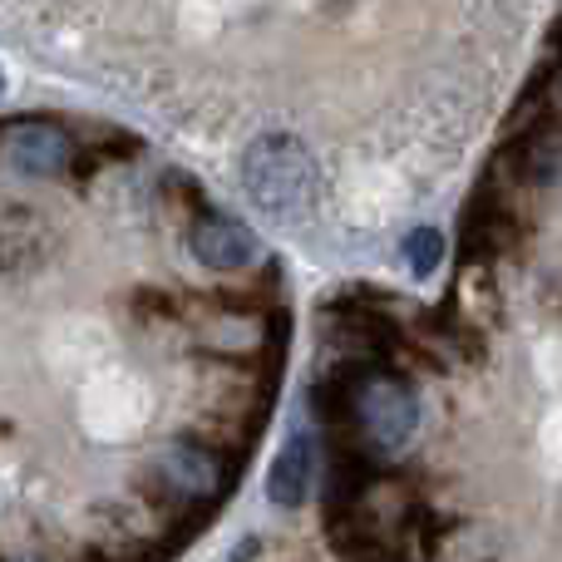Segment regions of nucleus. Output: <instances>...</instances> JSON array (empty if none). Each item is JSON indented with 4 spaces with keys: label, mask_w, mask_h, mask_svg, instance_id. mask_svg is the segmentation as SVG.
I'll return each instance as SVG.
<instances>
[{
    "label": "nucleus",
    "mask_w": 562,
    "mask_h": 562,
    "mask_svg": "<svg viewBox=\"0 0 562 562\" xmlns=\"http://www.w3.org/2000/svg\"><path fill=\"white\" fill-rule=\"evenodd\" d=\"M415 390L400 375L375 366H360L340 380L336 390V425L346 429V439H356V449H375V454H390V449L409 445L415 435Z\"/></svg>",
    "instance_id": "obj_1"
},
{
    "label": "nucleus",
    "mask_w": 562,
    "mask_h": 562,
    "mask_svg": "<svg viewBox=\"0 0 562 562\" xmlns=\"http://www.w3.org/2000/svg\"><path fill=\"white\" fill-rule=\"evenodd\" d=\"M243 173H247V193L272 217L301 213L311 188H316V168H311L306 148L291 144V138H262V144L247 154Z\"/></svg>",
    "instance_id": "obj_2"
},
{
    "label": "nucleus",
    "mask_w": 562,
    "mask_h": 562,
    "mask_svg": "<svg viewBox=\"0 0 562 562\" xmlns=\"http://www.w3.org/2000/svg\"><path fill=\"white\" fill-rule=\"evenodd\" d=\"M158 488H164V504H203L217 494V454L193 439H178L164 459H158Z\"/></svg>",
    "instance_id": "obj_3"
},
{
    "label": "nucleus",
    "mask_w": 562,
    "mask_h": 562,
    "mask_svg": "<svg viewBox=\"0 0 562 562\" xmlns=\"http://www.w3.org/2000/svg\"><path fill=\"white\" fill-rule=\"evenodd\" d=\"M10 164L20 168V173H59V168L69 164V138L65 128L55 124H40V119H30V124H20L15 134H10Z\"/></svg>",
    "instance_id": "obj_4"
},
{
    "label": "nucleus",
    "mask_w": 562,
    "mask_h": 562,
    "mask_svg": "<svg viewBox=\"0 0 562 562\" xmlns=\"http://www.w3.org/2000/svg\"><path fill=\"white\" fill-rule=\"evenodd\" d=\"M193 252L203 267H247L252 262V237L233 217H203L193 227Z\"/></svg>",
    "instance_id": "obj_5"
},
{
    "label": "nucleus",
    "mask_w": 562,
    "mask_h": 562,
    "mask_svg": "<svg viewBox=\"0 0 562 562\" xmlns=\"http://www.w3.org/2000/svg\"><path fill=\"white\" fill-rule=\"evenodd\" d=\"M306 484H311V445L301 435H291L272 464L267 494H272V504H281V508H296L301 498H306Z\"/></svg>",
    "instance_id": "obj_6"
},
{
    "label": "nucleus",
    "mask_w": 562,
    "mask_h": 562,
    "mask_svg": "<svg viewBox=\"0 0 562 562\" xmlns=\"http://www.w3.org/2000/svg\"><path fill=\"white\" fill-rule=\"evenodd\" d=\"M439 233L435 227H419L415 237H409V262H415V272H435L439 267Z\"/></svg>",
    "instance_id": "obj_7"
},
{
    "label": "nucleus",
    "mask_w": 562,
    "mask_h": 562,
    "mask_svg": "<svg viewBox=\"0 0 562 562\" xmlns=\"http://www.w3.org/2000/svg\"><path fill=\"white\" fill-rule=\"evenodd\" d=\"M213 336H217V340H227V346H233V350H247V346H257V321H252V316L217 321V326H213Z\"/></svg>",
    "instance_id": "obj_8"
}]
</instances>
